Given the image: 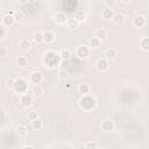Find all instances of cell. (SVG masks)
I'll list each match as a JSON object with an SVG mask.
<instances>
[{
    "mask_svg": "<svg viewBox=\"0 0 149 149\" xmlns=\"http://www.w3.org/2000/svg\"><path fill=\"white\" fill-rule=\"evenodd\" d=\"M59 58H61L59 55H57V54L54 52V51H49V52L45 54V57H44V64H45L48 68L54 69V68L57 66Z\"/></svg>",
    "mask_w": 149,
    "mask_h": 149,
    "instance_id": "6da1fadb",
    "label": "cell"
},
{
    "mask_svg": "<svg viewBox=\"0 0 149 149\" xmlns=\"http://www.w3.org/2000/svg\"><path fill=\"white\" fill-rule=\"evenodd\" d=\"M95 106V100L94 98L87 95V94H84V97L80 99V107L85 111H91L93 107Z\"/></svg>",
    "mask_w": 149,
    "mask_h": 149,
    "instance_id": "7a4b0ae2",
    "label": "cell"
},
{
    "mask_svg": "<svg viewBox=\"0 0 149 149\" xmlns=\"http://www.w3.org/2000/svg\"><path fill=\"white\" fill-rule=\"evenodd\" d=\"M14 88H15V91L19 92V93H27L28 86H27V83H26L23 79H17V80H15V83H14Z\"/></svg>",
    "mask_w": 149,
    "mask_h": 149,
    "instance_id": "3957f363",
    "label": "cell"
},
{
    "mask_svg": "<svg viewBox=\"0 0 149 149\" xmlns=\"http://www.w3.org/2000/svg\"><path fill=\"white\" fill-rule=\"evenodd\" d=\"M95 68L98 71L100 72H105L108 70L109 68V63H108V59L107 58H100L97 63H95Z\"/></svg>",
    "mask_w": 149,
    "mask_h": 149,
    "instance_id": "277c9868",
    "label": "cell"
},
{
    "mask_svg": "<svg viewBox=\"0 0 149 149\" xmlns=\"http://www.w3.org/2000/svg\"><path fill=\"white\" fill-rule=\"evenodd\" d=\"M146 23H147V20H146V17L143 15H136L134 17V20H133V24L136 28H142V27L146 26Z\"/></svg>",
    "mask_w": 149,
    "mask_h": 149,
    "instance_id": "5b68a950",
    "label": "cell"
},
{
    "mask_svg": "<svg viewBox=\"0 0 149 149\" xmlns=\"http://www.w3.org/2000/svg\"><path fill=\"white\" fill-rule=\"evenodd\" d=\"M90 55V49L86 47V45H79L77 48V56L79 58H86L87 56Z\"/></svg>",
    "mask_w": 149,
    "mask_h": 149,
    "instance_id": "8992f818",
    "label": "cell"
},
{
    "mask_svg": "<svg viewBox=\"0 0 149 149\" xmlns=\"http://www.w3.org/2000/svg\"><path fill=\"white\" fill-rule=\"evenodd\" d=\"M21 104H22L23 107H29V106H31V104H33V97H31L30 94H28V93H24V94L21 97Z\"/></svg>",
    "mask_w": 149,
    "mask_h": 149,
    "instance_id": "52a82bcc",
    "label": "cell"
},
{
    "mask_svg": "<svg viewBox=\"0 0 149 149\" xmlns=\"http://www.w3.org/2000/svg\"><path fill=\"white\" fill-rule=\"evenodd\" d=\"M101 128H102L104 132H107V133L108 132H112L114 129V122L111 121V120H105L101 123Z\"/></svg>",
    "mask_w": 149,
    "mask_h": 149,
    "instance_id": "ba28073f",
    "label": "cell"
},
{
    "mask_svg": "<svg viewBox=\"0 0 149 149\" xmlns=\"http://www.w3.org/2000/svg\"><path fill=\"white\" fill-rule=\"evenodd\" d=\"M15 23V19L13 15H9V14H6L3 17H2V24L3 26H7V27H10Z\"/></svg>",
    "mask_w": 149,
    "mask_h": 149,
    "instance_id": "9c48e42d",
    "label": "cell"
},
{
    "mask_svg": "<svg viewBox=\"0 0 149 149\" xmlns=\"http://www.w3.org/2000/svg\"><path fill=\"white\" fill-rule=\"evenodd\" d=\"M42 79H43V77H42V73L41 72H33L31 74H30V81L33 83V84H40L41 81H42Z\"/></svg>",
    "mask_w": 149,
    "mask_h": 149,
    "instance_id": "30bf717a",
    "label": "cell"
},
{
    "mask_svg": "<svg viewBox=\"0 0 149 149\" xmlns=\"http://www.w3.org/2000/svg\"><path fill=\"white\" fill-rule=\"evenodd\" d=\"M55 20H56V22L59 23V24H64L65 22H68V17H66L65 13H63V12H58V13L55 15Z\"/></svg>",
    "mask_w": 149,
    "mask_h": 149,
    "instance_id": "8fae6325",
    "label": "cell"
},
{
    "mask_svg": "<svg viewBox=\"0 0 149 149\" xmlns=\"http://www.w3.org/2000/svg\"><path fill=\"white\" fill-rule=\"evenodd\" d=\"M54 40H55V34H54L52 31L47 30V31L43 33V42H45V43H51V42H54Z\"/></svg>",
    "mask_w": 149,
    "mask_h": 149,
    "instance_id": "7c38bea8",
    "label": "cell"
},
{
    "mask_svg": "<svg viewBox=\"0 0 149 149\" xmlns=\"http://www.w3.org/2000/svg\"><path fill=\"white\" fill-rule=\"evenodd\" d=\"M16 134L20 136V137H26L27 134H28V129L24 125H19L16 127Z\"/></svg>",
    "mask_w": 149,
    "mask_h": 149,
    "instance_id": "4fadbf2b",
    "label": "cell"
},
{
    "mask_svg": "<svg viewBox=\"0 0 149 149\" xmlns=\"http://www.w3.org/2000/svg\"><path fill=\"white\" fill-rule=\"evenodd\" d=\"M125 20H126V16H125L123 14H121V13L114 14V16H113V21H114V23L118 24V26L122 24V23L125 22Z\"/></svg>",
    "mask_w": 149,
    "mask_h": 149,
    "instance_id": "5bb4252c",
    "label": "cell"
},
{
    "mask_svg": "<svg viewBox=\"0 0 149 149\" xmlns=\"http://www.w3.org/2000/svg\"><path fill=\"white\" fill-rule=\"evenodd\" d=\"M59 57L62 61H69L71 58V51L69 49H62L59 51Z\"/></svg>",
    "mask_w": 149,
    "mask_h": 149,
    "instance_id": "9a60e30c",
    "label": "cell"
},
{
    "mask_svg": "<svg viewBox=\"0 0 149 149\" xmlns=\"http://www.w3.org/2000/svg\"><path fill=\"white\" fill-rule=\"evenodd\" d=\"M78 91L81 94H88L90 91H91V86L88 84H86V83H83V84H80L78 86Z\"/></svg>",
    "mask_w": 149,
    "mask_h": 149,
    "instance_id": "2e32d148",
    "label": "cell"
},
{
    "mask_svg": "<svg viewBox=\"0 0 149 149\" xmlns=\"http://www.w3.org/2000/svg\"><path fill=\"white\" fill-rule=\"evenodd\" d=\"M95 37H98V38L101 40V41L106 40V38H107V30H106L105 28L98 29V30L95 31Z\"/></svg>",
    "mask_w": 149,
    "mask_h": 149,
    "instance_id": "e0dca14e",
    "label": "cell"
},
{
    "mask_svg": "<svg viewBox=\"0 0 149 149\" xmlns=\"http://www.w3.org/2000/svg\"><path fill=\"white\" fill-rule=\"evenodd\" d=\"M43 92H44V91H43V88H42L40 85H35L34 88L31 90L33 95H34V97H37V98H38V97H42V95H43Z\"/></svg>",
    "mask_w": 149,
    "mask_h": 149,
    "instance_id": "ac0fdd59",
    "label": "cell"
},
{
    "mask_svg": "<svg viewBox=\"0 0 149 149\" xmlns=\"http://www.w3.org/2000/svg\"><path fill=\"white\" fill-rule=\"evenodd\" d=\"M100 44H101V40H99L98 37H92L90 40V47L92 49H98L100 47Z\"/></svg>",
    "mask_w": 149,
    "mask_h": 149,
    "instance_id": "d6986e66",
    "label": "cell"
},
{
    "mask_svg": "<svg viewBox=\"0 0 149 149\" xmlns=\"http://www.w3.org/2000/svg\"><path fill=\"white\" fill-rule=\"evenodd\" d=\"M140 48L143 51H149V37H144L140 42Z\"/></svg>",
    "mask_w": 149,
    "mask_h": 149,
    "instance_id": "ffe728a7",
    "label": "cell"
},
{
    "mask_svg": "<svg viewBox=\"0 0 149 149\" xmlns=\"http://www.w3.org/2000/svg\"><path fill=\"white\" fill-rule=\"evenodd\" d=\"M113 16H114L113 9H111V8H106V9L102 10V17H104V19H106V20H111V19H113Z\"/></svg>",
    "mask_w": 149,
    "mask_h": 149,
    "instance_id": "44dd1931",
    "label": "cell"
},
{
    "mask_svg": "<svg viewBox=\"0 0 149 149\" xmlns=\"http://www.w3.org/2000/svg\"><path fill=\"white\" fill-rule=\"evenodd\" d=\"M30 48H31V44H30V42H29L28 40L21 41V43H20V49H21L22 51H28Z\"/></svg>",
    "mask_w": 149,
    "mask_h": 149,
    "instance_id": "7402d4cb",
    "label": "cell"
},
{
    "mask_svg": "<svg viewBox=\"0 0 149 149\" xmlns=\"http://www.w3.org/2000/svg\"><path fill=\"white\" fill-rule=\"evenodd\" d=\"M74 19H76L77 21H79V22H83V21H85L86 15H85V13H84L83 10H77V12L74 13Z\"/></svg>",
    "mask_w": 149,
    "mask_h": 149,
    "instance_id": "603a6c76",
    "label": "cell"
},
{
    "mask_svg": "<svg viewBox=\"0 0 149 149\" xmlns=\"http://www.w3.org/2000/svg\"><path fill=\"white\" fill-rule=\"evenodd\" d=\"M68 27L70 29H77L79 27V21H77L76 19H70L68 20Z\"/></svg>",
    "mask_w": 149,
    "mask_h": 149,
    "instance_id": "cb8c5ba5",
    "label": "cell"
},
{
    "mask_svg": "<svg viewBox=\"0 0 149 149\" xmlns=\"http://www.w3.org/2000/svg\"><path fill=\"white\" fill-rule=\"evenodd\" d=\"M42 126H43V123H42V121H41L38 118L31 121V127H33L34 129H36V130H40V129L42 128Z\"/></svg>",
    "mask_w": 149,
    "mask_h": 149,
    "instance_id": "d4e9b609",
    "label": "cell"
},
{
    "mask_svg": "<svg viewBox=\"0 0 149 149\" xmlns=\"http://www.w3.org/2000/svg\"><path fill=\"white\" fill-rule=\"evenodd\" d=\"M106 58L108 59V61H113L114 58H115V56H116V51L114 50V49H108L107 51H106Z\"/></svg>",
    "mask_w": 149,
    "mask_h": 149,
    "instance_id": "484cf974",
    "label": "cell"
},
{
    "mask_svg": "<svg viewBox=\"0 0 149 149\" xmlns=\"http://www.w3.org/2000/svg\"><path fill=\"white\" fill-rule=\"evenodd\" d=\"M34 41H35V43H37V44L42 43V42H43V33H35V35H34Z\"/></svg>",
    "mask_w": 149,
    "mask_h": 149,
    "instance_id": "4316f807",
    "label": "cell"
},
{
    "mask_svg": "<svg viewBox=\"0 0 149 149\" xmlns=\"http://www.w3.org/2000/svg\"><path fill=\"white\" fill-rule=\"evenodd\" d=\"M27 63H28V61H27V58H26L24 56H20V57L17 58V65H19V66H26Z\"/></svg>",
    "mask_w": 149,
    "mask_h": 149,
    "instance_id": "83f0119b",
    "label": "cell"
},
{
    "mask_svg": "<svg viewBox=\"0 0 149 149\" xmlns=\"http://www.w3.org/2000/svg\"><path fill=\"white\" fill-rule=\"evenodd\" d=\"M13 16H14L15 21H21V20L23 19V13H22V12H20V10H15Z\"/></svg>",
    "mask_w": 149,
    "mask_h": 149,
    "instance_id": "f1b7e54d",
    "label": "cell"
},
{
    "mask_svg": "<svg viewBox=\"0 0 149 149\" xmlns=\"http://www.w3.org/2000/svg\"><path fill=\"white\" fill-rule=\"evenodd\" d=\"M68 77H69V72H68V70L62 69V70L59 71V78H61V79H66Z\"/></svg>",
    "mask_w": 149,
    "mask_h": 149,
    "instance_id": "f546056e",
    "label": "cell"
},
{
    "mask_svg": "<svg viewBox=\"0 0 149 149\" xmlns=\"http://www.w3.org/2000/svg\"><path fill=\"white\" fill-rule=\"evenodd\" d=\"M37 118H38V115H37V112H36V111H31V112L28 113V119H29L30 121H33V120H35V119H37Z\"/></svg>",
    "mask_w": 149,
    "mask_h": 149,
    "instance_id": "4dcf8cb0",
    "label": "cell"
},
{
    "mask_svg": "<svg viewBox=\"0 0 149 149\" xmlns=\"http://www.w3.org/2000/svg\"><path fill=\"white\" fill-rule=\"evenodd\" d=\"M99 146H98V143L97 142H87L86 144H85V148H87V149H91V148H98Z\"/></svg>",
    "mask_w": 149,
    "mask_h": 149,
    "instance_id": "1f68e13d",
    "label": "cell"
},
{
    "mask_svg": "<svg viewBox=\"0 0 149 149\" xmlns=\"http://www.w3.org/2000/svg\"><path fill=\"white\" fill-rule=\"evenodd\" d=\"M7 52H8V50H7L6 47H3V45L0 47V57H6Z\"/></svg>",
    "mask_w": 149,
    "mask_h": 149,
    "instance_id": "d6a6232c",
    "label": "cell"
},
{
    "mask_svg": "<svg viewBox=\"0 0 149 149\" xmlns=\"http://www.w3.org/2000/svg\"><path fill=\"white\" fill-rule=\"evenodd\" d=\"M14 83H15L14 79H8L7 80V86L8 87H14Z\"/></svg>",
    "mask_w": 149,
    "mask_h": 149,
    "instance_id": "836d02e7",
    "label": "cell"
},
{
    "mask_svg": "<svg viewBox=\"0 0 149 149\" xmlns=\"http://www.w3.org/2000/svg\"><path fill=\"white\" fill-rule=\"evenodd\" d=\"M114 3H115V0H106V5H107V6H109V7H111V6H113Z\"/></svg>",
    "mask_w": 149,
    "mask_h": 149,
    "instance_id": "e575fe53",
    "label": "cell"
},
{
    "mask_svg": "<svg viewBox=\"0 0 149 149\" xmlns=\"http://www.w3.org/2000/svg\"><path fill=\"white\" fill-rule=\"evenodd\" d=\"M22 148H23V149H27V148H28V149H34V148H35V146H30V144H27V146H23Z\"/></svg>",
    "mask_w": 149,
    "mask_h": 149,
    "instance_id": "d590c367",
    "label": "cell"
},
{
    "mask_svg": "<svg viewBox=\"0 0 149 149\" xmlns=\"http://www.w3.org/2000/svg\"><path fill=\"white\" fill-rule=\"evenodd\" d=\"M3 35H5V29L1 28V30H0V37H3Z\"/></svg>",
    "mask_w": 149,
    "mask_h": 149,
    "instance_id": "8d00e7d4",
    "label": "cell"
},
{
    "mask_svg": "<svg viewBox=\"0 0 149 149\" xmlns=\"http://www.w3.org/2000/svg\"><path fill=\"white\" fill-rule=\"evenodd\" d=\"M121 1H122V2H123V3H128V2H129V1H130V0H121Z\"/></svg>",
    "mask_w": 149,
    "mask_h": 149,
    "instance_id": "74e56055",
    "label": "cell"
},
{
    "mask_svg": "<svg viewBox=\"0 0 149 149\" xmlns=\"http://www.w3.org/2000/svg\"><path fill=\"white\" fill-rule=\"evenodd\" d=\"M19 1H20V2H21V3H24V2H27V1H28V0H19Z\"/></svg>",
    "mask_w": 149,
    "mask_h": 149,
    "instance_id": "f35d334b",
    "label": "cell"
},
{
    "mask_svg": "<svg viewBox=\"0 0 149 149\" xmlns=\"http://www.w3.org/2000/svg\"><path fill=\"white\" fill-rule=\"evenodd\" d=\"M36 0H28V2H35Z\"/></svg>",
    "mask_w": 149,
    "mask_h": 149,
    "instance_id": "ab89813d",
    "label": "cell"
}]
</instances>
